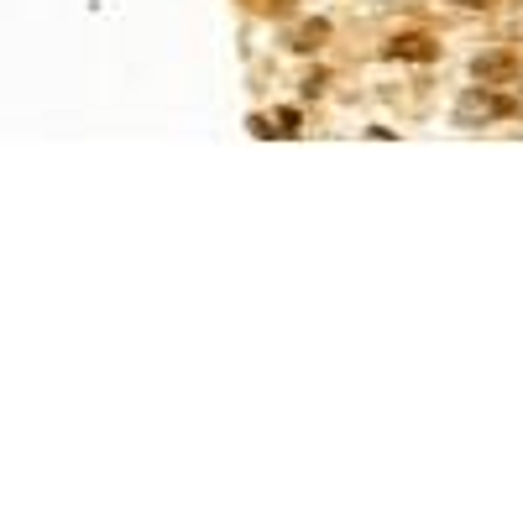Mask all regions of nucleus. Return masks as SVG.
<instances>
[{"label": "nucleus", "mask_w": 523, "mask_h": 523, "mask_svg": "<svg viewBox=\"0 0 523 523\" xmlns=\"http://www.w3.org/2000/svg\"><path fill=\"white\" fill-rule=\"evenodd\" d=\"M513 100L508 95H492V84H476L471 95H461L456 100V126H482V121H503V116H513Z\"/></svg>", "instance_id": "1"}, {"label": "nucleus", "mask_w": 523, "mask_h": 523, "mask_svg": "<svg viewBox=\"0 0 523 523\" xmlns=\"http://www.w3.org/2000/svg\"><path fill=\"white\" fill-rule=\"evenodd\" d=\"M471 79L476 84H513L518 79V53L513 48H492L471 58Z\"/></svg>", "instance_id": "2"}, {"label": "nucleus", "mask_w": 523, "mask_h": 523, "mask_svg": "<svg viewBox=\"0 0 523 523\" xmlns=\"http://www.w3.org/2000/svg\"><path fill=\"white\" fill-rule=\"evenodd\" d=\"M388 58H408V63H429V58H440V42L435 37H424V32H403L388 42Z\"/></svg>", "instance_id": "3"}, {"label": "nucleus", "mask_w": 523, "mask_h": 523, "mask_svg": "<svg viewBox=\"0 0 523 523\" xmlns=\"http://www.w3.org/2000/svg\"><path fill=\"white\" fill-rule=\"evenodd\" d=\"M325 37H330V27H325V21H309V27H299V32L288 37V48H293V53H314Z\"/></svg>", "instance_id": "4"}, {"label": "nucleus", "mask_w": 523, "mask_h": 523, "mask_svg": "<svg viewBox=\"0 0 523 523\" xmlns=\"http://www.w3.org/2000/svg\"><path fill=\"white\" fill-rule=\"evenodd\" d=\"M461 6H476V11H487V6H492V0H461Z\"/></svg>", "instance_id": "5"}]
</instances>
